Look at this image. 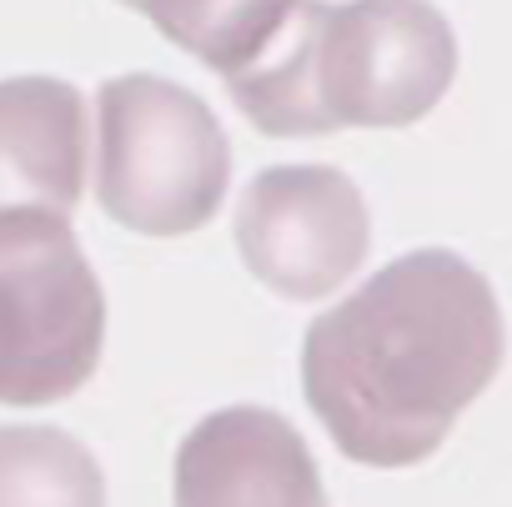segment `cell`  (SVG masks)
<instances>
[{
	"instance_id": "cell-3",
	"label": "cell",
	"mask_w": 512,
	"mask_h": 507,
	"mask_svg": "<svg viewBox=\"0 0 512 507\" xmlns=\"http://www.w3.org/2000/svg\"><path fill=\"white\" fill-rule=\"evenodd\" d=\"M106 292L56 211H0V402L51 407L96 377Z\"/></svg>"
},
{
	"instance_id": "cell-10",
	"label": "cell",
	"mask_w": 512,
	"mask_h": 507,
	"mask_svg": "<svg viewBox=\"0 0 512 507\" xmlns=\"http://www.w3.org/2000/svg\"><path fill=\"white\" fill-rule=\"evenodd\" d=\"M0 507H106V472L81 437L46 422H6Z\"/></svg>"
},
{
	"instance_id": "cell-9",
	"label": "cell",
	"mask_w": 512,
	"mask_h": 507,
	"mask_svg": "<svg viewBox=\"0 0 512 507\" xmlns=\"http://www.w3.org/2000/svg\"><path fill=\"white\" fill-rule=\"evenodd\" d=\"M221 81L256 66L292 26L302 0H121Z\"/></svg>"
},
{
	"instance_id": "cell-2",
	"label": "cell",
	"mask_w": 512,
	"mask_h": 507,
	"mask_svg": "<svg viewBox=\"0 0 512 507\" xmlns=\"http://www.w3.org/2000/svg\"><path fill=\"white\" fill-rule=\"evenodd\" d=\"M91 186L101 211L141 236L201 231L231 186L216 111L166 76H116L96 91Z\"/></svg>"
},
{
	"instance_id": "cell-4",
	"label": "cell",
	"mask_w": 512,
	"mask_h": 507,
	"mask_svg": "<svg viewBox=\"0 0 512 507\" xmlns=\"http://www.w3.org/2000/svg\"><path fill=\"white\" fill-rule=\"evenodd\" d=\"M457 76V36L432 0H347L322 26V106L332 126L397 131L437 111Z\"/></svg>"
},
{
	"instance_id": "cell-7",
	"label": "cell",
	"mask_w": 512,
	"mask_h": 507,
	"mask_svg": "<svg viewBox=\"0 0 512 507\" xmlns=\"http://www.w3.org/2000/svg\"><path fill=\"white\" fill-rule=\"evenodd\" d=\"M86 96L56 76L0 81V211L71 216L91 181Z\"/></svg>"
},
{
	"instance_id": "cell-5",
	"label": "cell",
	"mask_w": 512,
	"mask_h": 507,
	"mask_svg": "<svg viewBox=\"0 0 512 507\" xmlns=\"http://www.w3.org/2000/svg\"><path fill=\"white\" fill-rule=\"evenodd\" d=\"M372 246L357 181L337 166H267L236 201V251L246 272L287 302L342 292Z\"/></svg>"
},
{
	"instance_id": "cell-6",
	"label": "cell",
	"mask_w": 512,
	"mask_h": 507,
	"mask_svg": "<svg viewBox=\"0 0 512 507\" xmlns=\"http://www.w3.org/2000/svg\"><path fill=\"white\" fill-rule=\"evenodd\" d=\"M171 507H327V487L307 437L282 412L241 402L181 437Z\"/></svg>"
},
{
	"instance_id": "cell-1",
	"label": "cell",
	"mask_w": 512,
	"mask_h": 507,
	"mask_svg": "<svg viewBox=\"0 0 512 507\" xmlns=\"http://www.w3.org/2000/svg\"><path fill=\"white\" fill-rule=\"evenodd\" d=\"M502 357L492 282L447 246H417L307 327L302 397L342 457L397 472L447 442Z\"/></svg>"
},
{
	"instance_id": "cell-8",
	"label": "cell",
	"mask_w": 512,
	"mask_h": 507,
	"mask_svg": "<svg viewBox=\"0 0 512 507\" xmlns=\"http://www.w3.org/2000/svg\"><path fill=\"white\" fill-rule=\"evenodd\" d=\"M332 0H302L282 41L226 81V96L236 111L267 136H332V116L322 106V26Z\"/></svg>"
}]
</instances>
